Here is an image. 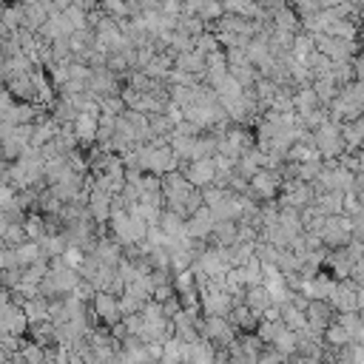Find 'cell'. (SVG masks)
Wrapping results in <instances>:
<instances>
[{
	"instance_id": "816d5d0a",
	"label": "cell",
	"mask_w": 364,
	"mask_h": 364,
	"mask_svg": "<svg viewBox=\"0 0 364 364\" xmlns=\"http://www.w3.org/2000/svg\"><path fill=\"white\" fill-rule=\"evenodd\" d=\"M145 364H156V361H145Z\"/></svg>"
},
{
	"instance_id": "277c9868",
	"label": "cell",
	"mask_w": 364,
	"mask_h": 364,
	"mask_svg": "<svg viewBox=\"0 0 364 364\" xmlns=\"http://www.w3.org/2000/svg\"><path fill=\"white\" fill-rule=\"evenodd\" d=\"M353 242V230H350V219L341 216H327L324 219V230H321V247L324 250H338L347 247Z\"/></svg>"
},
{
	"instance_id": "9a60e30c",
	"label": "cell",
	"mask_w": 364,
	"mask_h": 364,
	"mask_svg": "<svg viewBox=\"0 0 364 364\" xmlns=\"http://www.w3.org/2000/svg\"><path fill=\"white\" fill-rule=\"evenodd\" d=\"M97 119H100V114H80L77 119H74V136H77V142H80V151H85V148H91L94 145V136H97Z\"/></svg>"
},
{
	"instance_id": "f35d334b",
	"label": "cell",
	"mask_w": 364,
	"mask_h": 364,
	"mask_svg": "<svg viewBox=\"0 0 364 364\" xmlns=\"http://www.w3.org/2000/svg\"><path fill=\"white\" fill-rule=\"evenodd\" d=\"M336 324H338L350 338H355V333L364 327V321H361L358 313H338V316H336Z\"/></svg>"
},
{
	"instance_id": "603a6c76",
	"label": "cell",
	"mask_w": 364,
	"mask_h": 364,
	"mask_svg": "<svg viewBox=\"0 0 364 364\" xmlns=\"http://www.w3.org/2000/svg\"><path fill=\"white\" fill-rule=\"evenodd\" d=\"M173 68L185 71L191 77H202V82H205V57H199L196 51H188V54L173 57Z\"/></svg>"
},
{
	"instance_id": "4dcf8cb0",
	"label": "cell",
	"mask_w": 364,
	"mask_h": 364,
	"mask_svg": "<svg viewBox=\"0 0 364 364\" xmlns=\"http://www.w3.org/2000/svg\"><path fill=\"white\" fill-rule=\"evenodd\" d=\"M279 310H282V324H284L287 330L299 333V330H304V327H307V316H304L301 310H296L293 304H282Z\"/></svg>"
},
{
	"instance_id": "4316f807",
	"label": "cell",
	"mask_w": 364,
	"mask_h": 364,
	"mask_svg": "<svg viewBox=\"0 0 364 364\" xmlns=\"http://www.w3.org/2000/svg\"><path fill=\"white\" fill-rule=\"evenodd\" d=\"M0 23L6 26L9 34L20 31V28H23V3H6V6L0 9Z\"/></svg>"
},
{
	"instance_id": "ba28073f",
	"label": "cell",
	"mask_w": 364,
	"mask_h": 364,
	"mask_svg": "<svg viewBox=\"0 0 364 364\" xmlns=\"http://www.w3.org/2000/svg\"><path fill=\"white\" fill-rule=\"evenodd\" d=\"M91 313H94V318H100V324H105V327L122 321L119 301H117V296H111V293H97L94 301H91Z\"/></svg>"
},
{
	"instance_id": "e575fe53",
	"label": "cell",
	"mask_w": 364,
	"mask_h": 364,
	"mask_svg": "<svg viewBox=\"0 0 364 364\" xmlns=\"http://www.w3.org/2000/svg\"><path fill=\"white\" fill-rule=\"evenodd\" d=\"M321 341H324L327 347H333V350H341V347L353 344V338H350V336H347V333H344V330H341L336 321H333V324H330V327L321 333Z\"/></svg>"
},
{
	"instance_id": "f907efd6",
	"label": "cell",
	"mask_w": 364,
	"mask_h": 364,
	"mask_svg": "<svg viewBox=\"0 0 364 364\" xmlns=\"http://www.w3.org/2000/svg\"><path fill=\"white\" fill-rule=\"evenodd\" d=\"M290 364H321V358H304V355H293Z\"/></svg>"
},
{
	"instance_id": "9c48e42d",
	"label": "cell",
	"mask_w": 364,
	"mask_h": 364,
	"mask_svg": "<svg viewBox=\"0 0 364 364\" xmlns=\"http://www.w3.org/2000/svg\"><path fill=\"white\" fill-rule=\"evenodd\" d=\"M6 91L14 102H26V105H37V85H34V77L31 74H20V77H11L6 82Z\"/></svg>"
},
{
	"instance_id": "836d02e7",
	"label": "cell",
	"mask_w": 364,
	"mask_h": 364,
	"mask_svg": "<svg viewBox=\"0 0 364 364\" xmlns=\"http://www.w3.org/2000/svg\"><path fill=\"white\" fill-rule=\"evenodd\" d=\"M330 80L338 85V91H341V88H347L350 82H355L353 63H333V68H330Z\"/></svg>"
},
{
	"instance_id": "d6a6232c",
	"label": "cell",
	"mask_w": 364,
	"mask_h": 364,
	"mask_svg": "<svg viewBox=\"0 0 364 364\" xmlns=\"http://www.w3.org/2000/svg\"><path fill=\"white\" fill-rule=\"evenodd\" d=\"M301 259L296 256V253H290L287 247L284 250H279V259H276V270L282 273V276H296L299 270H301Z\"/></svg>"
},
{
	"instance_id": "ac0fdd59",
	"label": "cell",
	"mask_w": 364,
	"mask_h": 364,
	"mask_svg": "<svg viewBox=\"0 0 364 364\" xmlns=\"http://www.w3.org/2000/svg\"><path fill=\"white\" fill-rule=\"evenodd\" d=\"M245 307L256 316H264L270 307H273V296L267 293L264 284H256V287H247L245 290Z\"/></svg>"
},
{
	"instance_id": "3957f363",
	"label": "cell",
	"mask_w": 364,
	"mask_h": 364,
	"mask_svg": "<svg viewBox=\"0 0 364 364\" xmlns=\"http://www.w3.org/2000/svg\"><path fill=\"white\" fill-rule=\"evenodd\" d=\"M279 191H282V179H279V173H276V171L262 168V171H259V173L250 179V188H247L245 199H250L253 205H262V202H276Z\"/></svg>"
},
{
	"instance_id": "681fc988",
	"label": "cell",
	"mask_w": 364,
	"mask_h": 364,
	"mask_svg": "<svg viewBox=\"0 0 364 364\" xmlns=\"http://www.w3.org/2000/svg\"><path fill=\"white\" fill-rule=\"evenodd\" d=\"M350 230H353V239L364 242V210H361L358 216H353V219H350Z\"/></svg>"
},
{
	"instance_id": "7402d4cb",
	"label": "cell",
	"mask_w": 364,
	"mask_h": 364,
	"mask_svg": "<svg viewBox=\"0 0 364 364\" xmlns=\"http://www.w3.org/2000/svg\"><path fill=\"white\" fill-rule=\"evenodd\" d=\"M48 114H51V119L57 122V125H74V119L80 117V111L71 105V100H65V97H57L51 105H48Z\"/></svg>"
},
{
	"instance_id": "4fadbf2b",
	"label": "cell",
	"mask_w": 364,
	"mask_h": 364,
	"mask_svg": "<svg viewBox=\"0 0 364 364\" xmlns=\"http://www.w3.org/2000/svg\"><path fill=\"white\" fill-rule=\"evenodd\" d=\"M91 256H94L100 264H105V267H117V264L122 262V245L114 242L111 236H102V239H97Z\"/></svg>"
},
{
	"instance_id": "52a82bcc",
	"label": "cell",
	"mask_w": 364,
	"mask_h": 364,
	"mask_svg": "<svg viewBox=\"0 0 364 364\" xmlns=\"http://www.w3.org/2000/svg\"><path fill=\"white\" fill-rule=\"evenodd\" d=\"M213 213L202 205L196 213H191L188 219H185V236L191 239V242H208L210 239V230H213Z\"/></svg>"
},
{
	"instance_id": "2e32d148",
	"label": "cell",
	"mask_w": 364,
	"mask_h": 364,
	"mask_svg": "<svg viewBox=\"0 0 364 364\" xmlns=\"http://www.w3.org/2000/svg\"><path fill=\"white\" fill-rule=\"evenodd\" d=\"M236 233H239V222L219 219V222H213V230H210L208 245L210 247H230V245H236Z\"/></svg>"
},
{
	"instance_id": "d6986e66",
	"label": "cell",
	"mask_w": 364,
	"mask_h": 364,
	"mask_svg": "<svg viewBox=\"0 0 364 364\" xmlns=\"http://www.w3.org/2000/svg\"><path fill=\"white\" fill-rule=\"evenodd\" d=\"M313 208H316L321 216H341V210H344V193H338V191L318 193V196L313 199Z\"/></svg>"
},
{
	"instance_id": "7dc6e473",
	"label": "cell",
	"mask_w": 364,
	"mask_h": 364,
	"mask_svg": "<svg viewBox=\"0 0 364 364\" xmlns=\"http://www.w3.org/2000/svg\"><path fill=\"white\" fill-rule=\"evenodd\" d=\"M353 287H358V290H364V259H358L355 264H353V270H350V279H347Z\"/></svg>"
},
{
	"instance_id": "30bf717a",
	"label": "cell",
	"mask_w": 364,
	"mask_h": 364,
	"mask_svg": "<svg viewBox=\"0 0 364 364\" xmlns=\"http://www.w3.org/2000/svg\"><path fill=\"white\" fill-rule=\"evenodd\" d=\"M353 264H355V262L350 259V253H347L344 247L324 253V267H327V273H330L336 282H347V279H350V270H353Z\"/></svg>"
},
{
	"instance_id": "1f68e13d",
	"label": "cell",
	"mask_w": 364,
	"mask_h": 364,
	"mask_svg": "<svg viewBox=\"0 0 364 364\" xmlns=\"http://www.w3.org/2000/svg\"><path fill=\"white\" fill-rule=\"evenodd\" d=\"M23 230H26V239H28V242H40V239L46 236V222H43V216H40L37 210H31V213H26V222H23Z\"/></svg>"
},
{
	"instance_id": "8d00e7d4",
	"label": "cell",
	"mask_w": 364,
	"mask_h": 364,
	"mask_svg": "<svg viewBox=\"0 0 364 364\" xmlns=\"http://www.w3.org/2000/svg\"><path fill=\"white\" fill-rule=\"evenodd\" d=\"M222 46H219V37L216 34H210V31H202L199 37H193V51L199 54V57H208V54H213V51H219Z\"/></svg>"
},
{
	"instance_id": "bcb514c9",
	"label": "cell",
	"mask_w": 364,
	"mask_h": 364,
	"mask_svg": "<svg viewBox=\"0 0 364 364\" xmlns=\"http://www.w3.org/2000/svg\"><path fill=\"white\" fill-rule=\"evenodd\" d=\"M287 361H290V358H284L282 353H276V350L267 344V347L262 350V355H259V361H256V364H287Z\"/></svg>"
},
{
	"instance_id": "d4e9b609",
	"label": "cell",
	"mask_w": 364,
	"mask_h": 364,
	"mask_svg": "<svg viewBox=\"0 0 364 364\" xmlns=\"http://www.w3.org/2000/svg\"><path fill=\"white\" fill-rule=\"evenodd\" d=\"M216 361V347L205 338L188 344V361L185 364H213Z\"/></svg>"
},
{
	"instance_id": "e0dca14e",
	"label": "cell",
	"mask_w": 364,
	"mask_h": 364,
	"mask_svg": "<svg viewBox=\"0 0 364 364\" xmlns=\"http://www.w3.org/2000/svg\"><path fill=\"white\" fill-rule=\"evenodd\" d=\"M28 336H31V344L37 347H60V333H57V324L54 321H40V324H28Z\"/></svg>"
},
{
	"instance_id": "f1b7e54d",
	"label": "cell",
	"mask_w": 364,
	"mask_h": 364,
	"mask_svg": "<svg viewBox=\"0 0 364 364\" xmlns=\"http://www.w3.org/2000/svg\"><path fill=\"white\" fill-rule=\"evenodd\" d=\"M168 102H171V105H176L179 111H185V108L196 105V85H193V88H191V85H171Z\"/></svg>"
},
{
	"instance_id": "7a4b0ae2",
	"label": "cell",
	"mask_w": 364,
	"mask_h": 364,
	"mask_svg": "<svg viewBox=\"0 0 364 364\" xmlns=\"http://www.w3.org/2000/svg\"><path fill=\"white\" fill-rule=\"evenodd\" d=\"M196 333H199V338L210 341L216 350H228V347L233 344V338H236L233 327H230L228 318H222V316H202V318L196 321Z\"/></svg>"
},
{
	"instance_id": "ee69618b",
	"label": "cell",
	"mask_w": 364,
	"mask_h": 364,
	"mask_svg": "<svg viewBox=\"0 0 364 364\" xmlns=\"http://www.w3.org/2000/svg\"><path fill=\"white\" fill-rule=\"evenodd\" d=\"M0 287L3 290H17L20 287V270H0Z\"/></svg>"
},
{
	"instance_id": "7bdbcfd3",
	"label": "cell",
	"mask_w": 364,
	"mask_h": 364,
	"mask_svg": "<svg viewBox=\"0 0 364 364\" xmlns=\"http://www.w3.org/2000/svg\"><path fill=\"white\" fill-rule=\"evenodd\" d=\"M71 296H74V299H80L82 304H91V301H94V296H97V290H94L88 282H82V279H80V284L74 287V293H71Z\"/></svg>"
},
{
	"instance_id": "f6af8a7d",
	"label": "cell",
	"mask_w": 364,
	"mask_h": 364,
	"mask_svg": "<svg viewBox=\"0 0 364 364\" xmlns=\"http://www.w3.org/2000/svg\"><path fill=\"white\" fill-rule=\"evenodd\" d=\"M122 324H125L128 336H139V333H142V327H145V318H142V313H134V316H125V318H122Z\"/></svg>"
},
{
	"instance_id": "74e56055",
	"label": "cell",
	"mask_w": 364,
	"mask_h": 364,
	"mask_svg": "<svg viewBox=\"0 0 364 364\" xmlns=\"http://www.w3.org/2000/svg\"><path fill=\"white\" fill-rule=\"evenodd\" d=\"M17 256H20V267H28V264L43 262V256H40V245H37V242H23V245L17 247Z\"/></svg>"
},
{
	"instance_id": "60d3db41",
	"label": "cell",
	"mask_w": 364,
	"mask_h": 364,
	"mask_svg": "<svg viewBox=\"0 0 364 364\" xmlns=\"http://www.w3.org/2000/svg\"><path fill=\"white\" fill-rule=\"evenodd\" d=\"M97 108H100V114H108V117H122L128 111L119 97H100L97 100Z\"/></svg>"
},
{
	"instance_id": "f546056e",
	"label": "cell",
	"mask_w": 364,
	"mask_h": 364,
	"mask_svg": "<svg viewBox=\"0 0 364 364\" xmlns=\"http://www.w3.org/2000/svg\"><path fill=\"white\" fill-rule=\"evenodd\" d=\"M173 31H179V34H188V37H199L202 31H205V23L196 17V14H188V11H182L179 17H176V28Z\"/></svg>"
},
{
	"instance_id": "d590c367",
	"label": "cell",
	"mask_w": 364,
	"mask_h": 364,
	"mask_svg": "<svg viewBox=\"0 0 364 364\" xmlns=\"http://www.w3.org/2000/svg\"><path fill=\"white\" fill-rule=\"evenodd\" d=\"M270 347H273L276 353H282L284 358H293V355H296V333L284 327V330L273 338V344H270Z\"/></svg>"
},
{
	"instance_id": "6da1fadb",
	"label": "cell",
	"mask_w": 364,
	"mask_h": 364,
	"mask_svg": "<svg viewBox=\"0 0 364 364\" xmlns=\"http://www.w3.org/2000/svg\"><path fill=\"white\" fill-rule=\"evenodd\" d=\"M313 148L321 159H338L344 154V139H341V125L327 119L321 128L313 131Z\"/></svg>"
},
{
	"instance_id": "5b68a950",
	"label": "cell",
	"mask_w": 364,
	"mask_h": 364,
	"mask_svg": "<svg viewBox=\"0 0 364 364\" xmlns=\"http://www.w3.org/2000/svg\"><path fill=\"white\" fill-rule=\"evenodd\" d=\"M179 171H182V176L188 179V185L196 188V191L210 188L213 179H216V165H213V159H199V162L179 165Z\"/></svg>"
},
{
	"instance_id": "7c38bea8",
	"label": "cell",
	"mask_w": 364,
	"mask_h": 364,
	"mask_svg": "<svg viewBox=\"0 0 364 364\" xmlns=\"http://www.w3.org/2000/svg\"><path fill=\"white\" fill-rule=\"evenodd\" d=\"M88 216H91L94 225L105 228L108 219H111V196L102 193V191H97V188H91L88 191Z\"/></svg>"
},
{
	"instance_id": "ab89813d",
	"label": "cell",
	"mask_w": 364,
	"mask_h": 364,
	"mask_svg": "<svg viewBox=\"0 0 364 364\" xmlns=\"http://www.w3.org/2000/svg\"><path fill=\"white\" fill-rule=\"evenodd\" d=\"M282 330H284V324H282V321H264V318H262V321H259V327H256V336H259V341L267 347V344H273V338H276Z\"/></svg>"
},
{
	"instance_id": "44dd1931",
	"label": "cell",
	"mask_w": 364,
	"mask_h": 364,
	"mask_svg": "<svg viewBox=\"0 0 364 364\" xmlns=\"http://www.w3.org/2000/svg\"><path fill=\"white\" fill-rule=\"evenodd\" d=\"M156 228L162 230V236H165V239H188V236H185V219H182L179 213L162 210V216H159Z\"/></svg>"
},
{
	"instance_id": "cb8c5ba5",
	"label": "cell",
	"mask_w": 364,
	"mask_h": 364,
	"mask_svg": "<svg viewBox=\"0 0 364 364\" xmlns=\"http://www.w3.org/2000/svg\"><path fill=\"white\" fill-rule=\"evenodd\" d=\"M313 94H316V100H318V105L321 108H330L333 102H336V97H338V85L330 80V74L327 77H318V80H313Z\"/></svg>"
},
{
	"instance_id": "ffe728a7",
	"label": "cell",
	"mask_w": 364,
	"mask_h": 364,
	"mask_svg": "<svg viewBox=\"0 0 364 364\" xmlns=\"http://www.w3.org/2000/svg\"><path fill=\"white\" fill-rule=\"evenodd\" d=\"M316 108H321L318 105V100H316V94H313V88L310 85H304V88H296L293 91V114L301 119V117H307V114H313Z\"/></svg>"
},
{
	"instance_id": "c3c4849f",
	"label": "cell",
	"mask_w": 364,
	"mask_h": 364,
	"mask_svg": "<svg viewBox=\"0 0 364 364\" xmlns=\"http://www.w3.org/2000/svg\"><path fill=\"white\" fill-rule=\"evenodd\" d=\"M162 313H165V318H176V316L182 313V304H179V299H176V296H171L168 301H162Z\"/></svg>"
},
{
	"instance_id": "484cf974",
	"label": "cell",
	"mask_w": 364,
	"mask_h": 364,
	"mask_svg": "<svg viewBox=\"0 0 364 364\" xmlns=\"http://www.w3.org/2000/svg\"><path fill=\"white\" fill-rule=\"evenodd\" d=\"M233 347H236L242 355H247L253 364L259 361V355H262V350H264V344L259 341L256 333H242V336H236V338H233Z\"/></svg>"
},
{
	"instance_id": "8fae6325",
	"label": "cell",
	"mask_w": 364,
	"mask_h": 364,
	"mask_svg": "<svg viewBox=\"0 0 364 364\" xmlns=\"http://www.w3.org/2000/svg\"><path fill=\"white\" fill-rule=\"evenodd\" d=\"M355 293H358V287H353L350 282H338V284H336V290H333V296H330V307L336 310V316H338V313H358Z\"/></svg>"
},
{
	"instance_id": "5bb4252c",
	"label": "cell",
	"mask_w": 364,
	"mask_h": 364,
	"mask_svg": "<svg viewBox=\"0 0 364 364\" xmlns=\"http://www.w3.org/2000/svg\"><path fill=\"white\" fill-rule=\"evenodd\" d=\"M225 318H228V324L233 327V333H236V336H242V333H256V327H259V321H262V316L250 313L245 304L233 307Z\"/></svg>"
},
{
	"instance_id": "83f0119b",
	"label": "cell",
	"mask_w": 364,
	"mask_h": 364,
	"mask_svg": "<svg viewBox=\"0 0 364 364\" xmlns=\"http://www.w3.org/2000/svg\"><path fill=\"white\" fill-rule=\"evenodd\" d=\"M23 316H26V321H28V324L51 321V318H48V301H46V299H40V296L28 299V301L23 304Z\"/></svg>"
},
{
	"instance_id": "8992f818",
	"label": "cell",
	"mask_w": 364,
	"mask_h": 364,
	"mask_svg": "<svg viewBox=\"0 0 364 364\" xmlns=\"http://www.w3.org/2000/svg\"><path fill=\"white\" fill-rule=\"evenodd\" d=\"M304 316H307V330L316 333V336H321V333L336 321V310L330 307V301H321V299H313V301L307 304Z\"/></svg>"
},
{
	"instance_id": "b9f144b4",
	"label": "cell",
	"mask_w": 364,
	"mask_h": 364,
	"mask_svg": "<svg viewBox=\"0 0 364 364\" xmlns=\"http://www.w3.org/2000/svg\"><path fill=\"white\" fill-rule=\"evenodd\" d=\"M20 358L26 361V364H43V347H37V344H26L23 350H20Z\"/></svg>"
}]
</instances>
